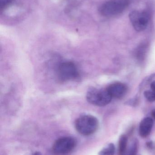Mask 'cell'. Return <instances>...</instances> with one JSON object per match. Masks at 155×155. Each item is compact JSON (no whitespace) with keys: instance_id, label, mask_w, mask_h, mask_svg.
Instances as JSON below:
<instances>
[{"instance_id":"7","label":"cell","mask_w":155,"mask_h":155,"mask_svg":"<svg viewBox=\"0 0 155 155\" xmlns=\"http://www.w3.org/2000/svg\"><path fill=\"white\" fill-rule=\"evenodd\" d=\"M112 97L115 98H121L127 93L128 88L126 85L120 82L113 83L106 88Z\"/></svg>"},{"instance_id":"15","label":"cell","mask_w":155,"mask_h":155,"mask_svg":"<svg viewBox=\"0 0 155 155\" xmlns=\"http://www.w3.org/2000/svg\"><path fill=\"white\" fill-rule=\"evenodd\" d=\"M138 103V99L137 98H133V99H130V100H128L126 104L128 105L133 106H134L136 104Z\"/></svg>"},{"instance_id":"18","label":"cell","mask_w":155,"mask_h":155,"mask_svg":"<svg viewBox=\"0 0 155 155\" xmlns=\"http://www.w3.org/2000/svg\"><path fill=\"white\" fill-rule=\"evenodd\" d=\"M151 114H152V117H153L154 119L155 120V109L152 110L151 112Z\"/></svg>"},{"instance_id":"17","label":"cell","mask_w":155,"mask_h":155,"mask_svg":"<svg viewBox=\"0 0 155 155\" xmlns=\"http://www.w3.org/2000/svg\"><path fill=\"white\" fill-rule=\"evenodd\" d=\"M26 155H42L41 153L38 152H33Z\"/></svg>"},{"instance_id":"13","label":"cell","mask_w":155,"mask_h":155,"mask_svg":"<svg viewBox=\"0 0 155 155\" xmlns=\"http://www.w3.org/2000/svg\"><path fill=\"white\" fill-rule=\"evenodd\" d=\"M145 97L148 101L153 102L155 101V92L150 90H146L144 93Z\"/></svg>"},{"instance_id":"10","label":"cell","mask_w":155,"mask_h":155,"mask_svg":"<svg viewBox=\"0 0 155 155\" xmlns=\"http://www.w3.org/2000/svg\"><path fill=\"white\" fill-rule=\"evenodd\" d=\"M138 146L139 143L138 140L136 139H134L129 148L126 149L125 153L123 155H136L138 152Z\"/></svg>"},{"instance_id":"5","label":"cell","mask_w":155,"mask_h":155,"mask_svg":"<svg viewBox=\"0 0 155 155\" xmlns=\"http://www.w3.org/2000/svg\"><path fill=\"white\" fill-rule=\"evenodd\" d=\"M76 146V141L70 137H65L57 139L54 143L53 153L56 155H67L71 153Z\"/></svg>"},{"instance_id":"2","label":"cell","mask_w":155,"mask_h":155,"mask_svg":"<svg viewBox=\"0 0 155 155\" xmlns=\"http://www.w3.org/2000/svg\"><path fill=\"white\" fill-rule=\"evenodd\" d=\"M129 4V0H110L102 5L99 12L105 17L115 16L124 11Z\"/></svg>"},{"instance_id":"12","label":"cell","mask_w":155,"mask_h":155,"mask_svg":"<svg viewBox=\"0 0 155 155\" xmlns=\"http://www.w3.org/2000/svg\"><path fill=\"white\" fill-rule=\"evenodd\" d=\"M115 151V147L113 144L110 143L102 149L99 155H114Z\"/></svg>"},{"instance_id":"6","label":"cell","mask_w":155,"mask_h":155,"mask_svg":"<svg viewBox=\"0 0 155 155\" xmlns=\"http://www.w3.org/2000/svg\"><path fill=\"white\" fill-rule=\"evenodd\" d=\"M129 19L135 30L141 32L146 29L150 18L147 12L135 11L129 14Z\"/></svg>"},{"instance_id":"4","label":"cell","mask_w":155,"mask_h":155,"mask_svg":"<svg viewBox=\"0 0 155 155\" xmlns=\"http://www.w3.org/2000/svg\"><path fill=\"white\" fill-rule=\"evenodd\" d=\"M57 75L62 81L76 79L79 73L76 65L72 61H64L59 64L57 68Z\"/></svg>"},{"instance_id":"16","label":"cell","mask_w":155,"mask_h":155,"mask_svg":"<svg viewBox=\"0 0 155 155\" xmlns=\"http://www.w3.org/2000/svg\"><path fill=\"white\" fill-rule=\"evenodd\" d=\"M150 87H151V89L152 91L155 92V81H153L151 83Z\"/></svg>"},{"instance_id":"8","label":"cell","mask_w":155,"mask_h":155,"mask_svg":"<svg viewBox=\"0 0 155 155\" xmlns=\"http://www.w3.org/2000/svg\"><path fill=\"white\" fill-rule=\"evenodd\" d=\"M153 126V120L150 117H146L141 121L139 125V134L146 137L150 135Z\"/></svg>"},{"instance_id":"1","label":"cell","mask_w":155,"mask_h":155,"mask_svg":"<svg viewBox=\"0 0 155 155\" xmlns=\"http://www.w3.org/2000/svg\"><path fill=\"white\" fill-rule=\"evenodd\" d=\"M98 120L90 115H85L78 117L75 122L77 132L84 136H89L95 133L98 127Z\"/></svg>"},{"instance_id":"14","label":"cell","mask_w":155,"mask_h":155,"mask_svg":"<svg viewBox=\"0 0 155 155\" xmlns=\"http://www.w3.org/2000/svg\"><path fill=\"white\" fill-rule=\"evenodd\" d=\"M13 0H0V7L1 10H5L7 8L8 5H10V4L12 3Z\"/></svg>"},{"instance_id":"3","label":"cell","mask_w":155,"mask_h":155,"mask_svg":"<svg viewBox=\"0 0 155 155\" xmlns=\"http://www.w3.org/2000/svg\"><path fill=\"white\" fill-rule=\"evenodd\" d=\"M113 97L107 89L92 88L86 94V99L92 104L97 106H105L112 101Z\"/></svg>"},{"instance_id":"9","label":"cell","mask_w":155,"mask_h":155,"mask_svg":"<svg viewBox=\"0 0 155 155\" xmlns=\"http://www.w3.org/2000/svg\"><path fill=\"white\" fill-rule=\"evenodd\" d=\"M148 49V45L145 43L140 45L136 49L135 52V56L137 60L141 61H143L145 58Z\"/></svg>"},{"instance_id":"11","label":"cell","mask_w":155,"mask_h":155,"mask_svg":"<svg viewBox=\"0 0 155 155\" xmlns=\"http://www.w3.org/2000/svg\"><path fill=\"white\" fill-rule=\"evenodd\" d=\"M127 137L126 136L123 135L120 137L119 140V155H123L127 149Z\"/></svg>"}]
</instances>
